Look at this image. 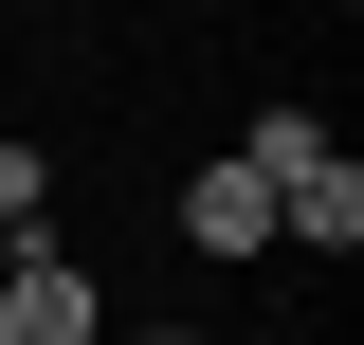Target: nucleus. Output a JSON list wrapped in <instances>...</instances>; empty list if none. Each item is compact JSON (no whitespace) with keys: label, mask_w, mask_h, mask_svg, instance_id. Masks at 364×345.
<instances>
[{"label":"nucleus","mask_w":364,"mask_h":345,"mask_svg":"<svg viewBox=\"0 0 364 345\" xmlns=\"http://www.w3.org/2000/svg\"><path fill=\"white\" fill-rule=\"evenodd\" d=\"M109 345H237V327H109Z\"/></svg>","instance_id":"39448f33"},{"label":"nucleus","mask_w":364,"mask_h":345,"mask_svg":"<svg viewBox=\"0 0 364 345\" xmlns=\"http://www.w3.org/2000/svg\"><path fill=\"white\" fill-rule=\"evenodd\" d=\"M0 345H109V291H91V255H55V236H37V255L0 273Z\"/></svg>","instance_id":"f03ea898"},{"label":"nucleus","mask_w":364,"mask_h":345,"mask_svg":"<svg viewBox=\"0 0 364 345\" xmlns=\"http://www.w3.org/2000/svg\"><path fill=\"white\" fill-rule=\"evenodd\" d=\"M182 255H273V182L255 164H200L182 182Z\"/></svg>","instance_id":"7ed1b4c3"},{"label":"nucleus","mask_w":364,"mask_h":345,"mask_svg":"<svg viewBox=\"0 0 364 345\" xmlns=\"http://www.w3.org/2000/svg\"><path fill=\"white\" fill-rule=\"evenodd\" d=\"M237 164L273 182V236H310V255H346V236H364V164L310 128V109H255V128H237Z\"/></svg>","instance_id":"f257e3e1"},{"label":"nucleus","mask_w":364,"mask_h":345,"mask_svg":"<svg viewBox=\"0 0 364 345\" xmlns=\"http://www.w3.org/2000/svg\"><path fill=\"white\" fill-rule=\"evenodd\" d=\"M0 236H18V255L55 236V146H0Z\"/></svg>","instance_id":"20e7f679"},{"label":"nucleus","mask_w":364,"mask_h":345,"mask_svg":"<svg viewBox=\"0 0 364 345\" xmlns=\"http://www.w3.org/2000/svg\"><path fill=\"white\" fill-rule=\"evenodd\" d=\"M0 273H18V236H0Z\"/></svg>","instance_id":"423d86ee"}]
</instances>
